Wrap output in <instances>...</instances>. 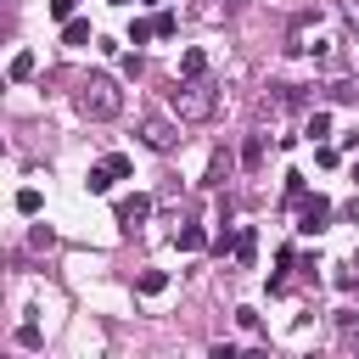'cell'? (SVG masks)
<instances>
[{
	"mask_svg": "<svg viewBox=\"0 0 359 359\" xmlns=\"http://www.w3.org/2000/svg\"><path fill=\"white\" fill-rule=\"evenodd\" d=\"M180 73H186V79H202V73H208V57H202V51H186V57H180Z\"/></svg>",
	"mask_w": 359,
	"mask_h": 359,
	"instance_id": "cell-7",
	"label": "cell"
},
{
	"mask_svg": "<svg viewBox=\"0 0 359 359\" xmlns=\"http://www.w3.org/2000/svg\"><path fill=\"white\" fill-rule=\"evenodd\" d=\"M146 213H152V197H124V202H118V224H124V231H135Z\"/></svg>",
	"mask_w": 359,
	"mask_h": 359,
	"instance_id": "cell-4",
	"label": "cell"
},
{
	"mask_svg": "<svg viewBox=\"0 0 359 359\" xmlns=\"http://www.w3.org/2000/svg\"><path fill=\"white\" fill-rule=\"evenodd\" d=\"M12 79H34V51H23V57L12 62Z\"/></svg>",
	"mask_w": 359,
	"mask_h": 359,
	"instance_id": "cell-12",
	"label": "cell"
},
{
	"mask_svg": "<svg viewBox=\"0 0 359 359\" xmlns=\"http://www.w3.org/2000/svg\"><path fill=\"white\" fill-rule=\"evenodd\" d=\"M152 28H157V34H163V39H168V34H174V28H180V23H174V12H157V17H152Z\"/></svg>",
	"mask_w": 359,
	"mask_h": 359,
	"instance_id": "cell-14",
	"label": "cell"
},
{
	"mask_svg": "<svg viewBox=\"0 0 359 359\" xmlns=\"http://www.w3.org/2000/svg\"><path fill=\"white\" fill-rule=\"evenodd\" d=\"M253 253H258V236L242 231V236H236V264H253Z\"/></svg>",
	"mask_w": 359,
	"mask_h": 359,
	"instance_id": "cell-10",
	"label": "cell"
},
{
	"mask_svg": "<svg viewBox=\"0 0 359 359\" xmlns=\"http://www.w3.org/2000/svg\"><path fill=\"white\" fill-rule=\"evenodd\" d=\"M17 213H39V191H34V186L17 191Z\"/></svg>",
	"mask_w": 359,
	"mask_h": 359,
	"instance_id": "cell-13",
	"label": "cell"
},
{
	"mask_svg": "<svg viewBox=\"0 0 359 359\" xmlns=\"http://www.w3.org/2000/svg\"><path fill=\"white\" fill-rule=\"evenodd\" d=\"M168 101H174L180 118H208V113H213V90H208L202 79H191V84H174Z\"/></svg>",
	"mask_w": 359,
	"mask_h": 359,
	"instance_id": "cell-2",
	"label": "cell"
},
{
	"mask_svg": "<svg viewBox=\"0 0 359 359\" xmlns=\"http://www.w3.org/2000/svg\"><path fill=\"white\" fill-rule=\"evenodd\" d=\"M107 168H113V180H129V157H118V152H113V157H107Z\"/></svg>",
	"mask_w": 359,
	"mask_h": 359,
	"instance_id": "cell-16",
	"label": "cell"
},
{
	"mask_svg": "<svg viewBox=\"0 0 359 359\" xmlns=\"http://www.w3.org/2000/svg\"><path fill=\"white\" fill-rule=\"evenodd\" d=\"M309 135H314V141H320V135H331V118H326V113H314V118H309Z\"/></svg>",
	"mask_w": 359,
	"mask_h": 359,
	"instance_id": "cell-15",
	"label": "cell"
},
{
	"mask_svg": "<svg viewBox=\"0 0 359 359\" xmlns=\"http://www.w3.org/2000/svg\"><path fill=\"white\" fill-rule=\"evenodd\" d=\"M141 135H146V146H157V152H168V146H174V129H168L163 118H146V129H141Z\"/></svg>",
	"mask_w": 359,
	"mask_h": 359,
	"instance_id": "cell-5",
	"label": "cell"
},
{
	"mask_svg": "<svg viewBox=\"0 0 359 359\" xmlns=\"http://www.w3.org/2000/svg\"><path fill=\"white\" fill-rule=\"evenodd\" d=\"M51 17H62V23H68V17H73V0H51Z\"/></svg>",
	"mask_w": 359,
	"mask_h": 359,
	"instance_id": "cell-17",
	"label": "cell"
},
{
	"mask_svg": "<svg viewBox=\"0 0 359 359\" xmlns=\"http://www.w3.org/2000/svg\"><path fill=\"white\" fill-rule=\"evenodd\" d=\"M135 287H141L146 298H157V292L168 287V275H163V269H146V275H141V281H135Z\"/></svg>",
	"mask_w": 359,
	"mask_h": 359,
	"instance_id": "cell-8",
	"label": "cell"
},
{
	"mask_svg": "<svg viewBox=\"0 0 359 359\" xmlns=\"http://www.w3.org/2000/svg\"><path fill=\"white\" fill-rule=\"evenodd\" d=\"M202 242H208V236H202V231H197V224H186V231H180V247H186V253H197V247H202Z\"/></svg>",
	"mask_w": 359,
	"mask_h": 359,
	"instance_id": "cell-11",
	"label": "cell"
},
{
	"mask_svg": "<svg viewBox=\"0 0 359 359\" xmlns=\"http://www.w3.org/2000/svg\"><path fill=\"white\" fill-rule=\"evenodd\" d=\"M118 107H124V96H118V84L107 73L84 79V90H79V113L84 118H118Z\"/></svg>",
	"mask_w": 359,
	"mask_h": 359,
	"instance_id": "cell-1",
	"label": "cell"
},
{
	"mask_svg": "<svg viewBox=\"0 0 359 359\" xmlns=\"http://www.w3.org/2000/svg\"><path fill=\"white\" fill-rule=\"evenodd\" d=\"M326 219H331V202H326V197H309V202H303V224H298V231L314 236V231H326Z\"/></svg>",
	"mask_w": 359,
	"mask_h": 359,
	"instance_id": "cell-3",
	"label": "cell"
},
{
	"mask_svg": "<svg viewBox=\"0 0 359 359\" xmlns=\"http://www.w3.org/2000/svg\"><path fill=\"white\" fill-rule=\"evenodd\" d=\"M84 191H96V197H101V191H113V168H107V163H96V168L84 174Z\"/></svg>",
	"mask_w": 359,
	"mask_h": 359,
	"instance_id": "cell-6",
	"label": "cell"
},
{
	"mask_svg": "<svg viewBox=\"0 0 359 359\" xmlns=\"http://www.w3.org/2000/svg\"><path fill=\"white\" fill-rule=\"evenodd\" d=\"M62 39H68V45H84V39H90V23H84V17H68Z\"/></svg>",
	"mask_w": 359,
	"mask_h": 359,
	"instance_id": "cell-9",
	"label": "cell"
}]
</instances>
